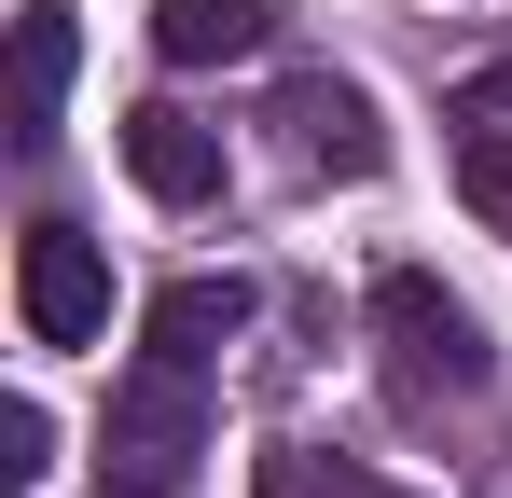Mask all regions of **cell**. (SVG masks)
Here are the masks:
<instances>
[{"instance_id":"obj_1","label":"cell","mask_w":512,"mask_h":498,"mask_svg":"<svg viewBox=\"0 0 512 498\" xmlns=\"http://www.w3.org/2000/svg\"><path fill=\"white\" fill-rule=\"evenodd\" d=\"M194 457H208V346L139 332V374L111 388V429H97V498H180Z\"/></svg>"},{"instance_id":"obj_2","label":"cell","mask_w":512,"mask_h":498,"mask_svg":"<svg viewBox=\"0 0 512 498\" xmlns=\"http://www.w3.org/2000/svg\"><path fill=\"white\" fill-rule=\"evenodd\" d=\"M374 374H388L402 415H443V402L485 388V332H471V305H457L429 263H388V277H374Z\"/></svg>"},{"instance_id":"obj_3","label":"cell","mask_w":512,"mask_h":498,"mask_svg":"<svg viewBox=\"0 0 512 498\" xmlns=\"http://www.w3.org/2000/svg\"><path fill=\"white\" fill-rule=\"evenodd\" d=\"M14 319H28V346H97V332H111V263H97V236L28 222V249H14Z\"/></svg>"},{"instance_id":"obj_4","label":"cell","mask_w":512,"mask_h":498,"mask_svg":"<svg viewBox=\"0 0 512 498\" xmlns=\"http://www.w3.org/2000/svg\"><path fill=\"white\" fill-rule=\"evenodd\" d=\"M277 139H291V166H305V180H374V166H388L374 97H360L346 70H291V83H277Z\"/></svg>"},{"instance_id":"obj_5","label":"cell","mask_w":512,"mask_h":498,"mask_svg":"<svg viewBox=\"0 0 512 498\" xmlns=\"http://www.w3.org/2000/svg\"><path fill=\"white\" fill-rule=\"evenodd\" d=\"M443 139H457V194H471V222L512 249V56L443 97Z\"/></svg>"},{"instance_id":"obj_6","label":"cell","mask_w":512,"mask_h":498,"mask_svg":"<svg viewBox=\"0 0 512 498\" xmlns=\"http://www.w3.org/2000/svg\"><path fill=\"white\" fill-rule=\"evenodd\" d=\"M125 166H139V194H167V208H208L222 194V125H194V111H125Z\"/></svg>"},{"instance_id":"obj_7","label":"cell","mask_w":512,"mask_h":498,"mask_svg":"<svg viewBox=\"0 0 512 498\" xmlns=\"http://www.w3.org/2000/svg\"><path fill=\"white\" fill-rule=\"evenodd\" d=\"M70 56H84V42H70V14H56V0H28V14H14V97H0V139H14V153H42V139H56Z\"/></svg>"},{"instance_id":"obj_8","label":"cell","mask_w":512,"mask_h":498,"mask_svg":"<svg viewBox=\"0 0 512 498\" xmlns=\"http://www.w3.org/2000/svg\"><path fill=\"white\" fill-rule=\"evenodd\" d=\"M263 28H277V0H153V42H167V70L263 56Z\"/></svg>"},{"instance_id":"obj_9","label":"cell","mask_w":512,"mask_h":498,"mask_svg":"<svg viewBox=\"0 0 512 498\" xmlns=\"http://www.w3.org/2000/svg\"><path fill=\"white\" fill-rule=\"evenodd\" d=\"M250 498H416V485H388L374 457H333V443H277L250 471Z\"/></svg>"},{"instance_id":"obj_10","label":"cell","mask_w":512,"mask_h":498,"mask_svg":"<svg viewBox=\"0 0 512 498\" xmlns=\"http://www.w3.org/2000/svg\"><path fill=\"white\" fill-rule=\"evenodd\" d=\"M236 319H250V277H167L139 332H167V346H208V360H222V346H236Z\"/></svg>"},{"instance_id":"obj_11","label":"cell","mask_w":512,"mask_h":498,"mask_svg":"<svg viewBox=\"0 0 512 498\" xmlns=\"http://www.w3.org/2000/svg\"><path fill=\"white\" fill-rule=\"evenodd\" d=\"M42 471H56V415H42V402H28V388H14V402H0V485L28 498V485H42Z\"/></svg>"}]
</instances>
